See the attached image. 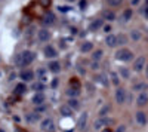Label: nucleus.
<instances>
[{
	"instance_id": "f257e3e1",
	"label": "nucleus",
	"mask_w": 148,
	"mask_h": 132,
	"mask_svg": "<svg viewBox=\"0 0 148 132\" xmlns=\"http://www.w3.org/2000/svg\"><path fill=\"white\" fill-rule=\"evenodd\" d=\"M34 59H36V54L33 51H24L19 55V58H18V64L21 67H27V65H30L34 61Z\"/></svg>"
},
{
	"instance_id": "f03ea898",
	"label": "nucleus",
	"mask_w": 148,
	"mask_h": 132,
	"mask_svg": "<svg viewBox=\"0 0 148 132\" xmlns=\"http://www.w3.org/2000/svg\"><path fill=\"white\" fill-rule=\"evenodd\" d=\"M116 58L119 59V61H130V59L133 58V54L129 49H120V51L116 52Z\"/></svg>"
},
{
	"instance_id": "7ed1b4c3",
	"label": "nucleus",
	"mask_w": 148,
	"mask_h": 132,
	"mask_svg": "<svg viewBox=\"0 0 148 132\" xmlns=\"http://www.w3.org/2000/svg\"><path fill=\"white\" fill-rule=\"evenodd\" d=\"M113 119H108V117H99L98 120L93 123V129L95 131H99V129H102L104 126H108V125H113Z\"/></svg>"
},
{
	"instance_id": "20e7f679",
	"label": "nucleus",
	"mask_w": 148,
	"mask_h": 132,
	"mask_svg": "<svg viewBox=\"0 0 148 132\" xmlns=\"http://www.w3.org/2000/svg\"><path fill=\"white\" fill-rule=\"evenodd\" d=\"M40 129L45 131V132L53 131V120H52V119H43L42 123H40Z\"/></svg>"
},
{
	"instance_id": "39448f33",
	"label": "nucleus",
	"mask_w": 148,
	"mask_h": 132,
	"mask_svg": "<svg viewBox=\"0 0 148 132\" xmlns=\"http://www.w3.org/2000/svg\"><path fill=\"white\" fill-rule=\"evenodd\" d=\"M144 67H145V58L144 56H138L136 59H135V63H133V70L136 71V73H139V71H142Z\"/></svg>"
},
{
	"instance_id": "423d86ee",
	"label": "nucleus",
	"mask_w": 148,
	"mask_h": 132,
	"mask_svg": "<svg viewBox=\"0 0 148 132\" xmlns=\"http://www.w3.org/2000/svg\"><path fill=\"white\" fill-rule=\"evenodd\" d=\"M116 101L119 104H125L126 102V91L123 88H117V91H116Z\"/></svg>"
},
{
	"instance_id": "0eeeda50",
	"label": "nucleus",
	"mask_w": 148,
	"mask_h": 132,
	"mask_svg": "<svg viewBox=\"0 0 148 132\" xmlns=\"http://www.w3.org/2000/svg\"><path fill=\"white\" fill-rule=\"evenodd\" d=\"M45 101H46V97L43 92H36L33 95V104L34 105H42V104H45Z\"/></svg>"
},
{
	"instance_id": "6e6552de",
	"label": "nucleus",
	"mask_w": 148,
	"mask_h": 132,
	"mask_svg": "<svg viewBox=\"0 0 148 132\" xmlns=\"http://www.w3.org/2000/svg\"><path fill=\"white\" fill-rule=\"evenodd\" d=\"M34 71H31V70H22L21 71V74H19V77L24 80V82H31L33 79H34Z\"/></svg>"
},
{
	"instance_id": "1a4fd4ad",
	"label": "nucleus",
	"mask_w": 148,
	"mask_h": 132,
	"mask_svg": "<svg viewBox=\"0 0 148 132\" xmlns=\"http://www.w3.org/2000/svg\"><path fill=\"white\" fill-rule=\"evenodd\" d=\"M37 39H39L40 42H47L49 39H51V33H49L46 28H42L37 31Z\"/></svg>"
},
{
	"instance_id": "9d476101",
	"label": "nucleus",
	"mask_w": 148,
	"mask_h": 132,
	"mask_svg": "<svg viewBox=\"0 0 148 132\" xmlns=\"http://www.w3.org/2000/svg\"><path fill=\"white\" fill-rule=\"evenodd\" d=\"M135 119H136L138 125H141V126H145V125H147V122H148L147 114H145L144 111H138L136 114H135Z\"/></svg>"
},
{
	"instance_id": "9b49d317",
	"label": "nucleus",
	"mask_w": 148,
	"mask_h": 132,
	"mask_svg": "<svg viewBox=\"0 0 148 132\" xmlns=\"http://www.w3.org/2000/svg\"><path fill=\"white\" fill-rule=\"evenodd\" d=\"M45 55H46V58H56L58 56V52H56V49H55L53 46L47 45L45 47Z\"/></svg>"
},
{
	"instance_id": "f8f14e48",
	"label": "nucleus",
	"mask_w": 148,
	"mask_h": 132,
	"mask_svg": "<svg viewBox=\"0 0 148 132\" xmlns=\"http://www.w3.org/2000/svg\"><path fill=\"white\" fill-rule=\"evenodd\" d=\"M59 114H62L64 117H71L73 116V109L67 104V105H61L59 107Z\"/></svg>"
},
{
	"instance_id": "ddd939ff",
	"label": "nucleus",
	"mask_w": 148,
	"mask_h": 132,
	"mask_svg": "<svg viewBox=\"0 0 148 132\" xmlns=\"http://www.w3.org/2000/svg\"><path fill=\"white\" fill-rule=\"evenodd\" d=\"M136 104H138L139 107H142V105H147V104H148V95H147L145 92H141V94L138 95V98H136Z\"/></svg>"
},
{
	"instance_id": "4468645a",
	"label": "nucleus",
	"mask_w": 148,
	"mask_h": 132,
	"mask_svg": "<svg viewBox=\"0 0 148 132\" xmlns=\"http://www.w3.org/2000/svg\"><path fill=\"white\" fill-rule=\"evenodd\" d=\"M105 43H107L110 47L117 46V36H114V34H108L107 37H105Z\"/></svg>"
},
{
	"instance_id": "2eb2a0df",
	"label": "nucleus",
	"mask_w": 148,
	"mask_h": 132,
	"mask_svg": "<svg viewBox=\"0 0 148 132\" xmlns=\"http://www.w3.org/2000/svg\"><path fill=\"white\" fill-rule=\"evenodd\" d=\"M36 76L40 79L42 83H45L46 79H47V70H45V68H39V70L36 71Z\"/></svg>"
},
{
	"instance_id": "dca6fc26",
	"label": "nucleus",
	"mask_w": 148,
	"mask_h": 132,
	"mask_svg": "<svg viewBox=\"0 0 148 132\" xmlns=\"http://www.w3.org/2000/svg\"><path fill=\"white\" fill-rule=\"evenodd\" d=\"M102 27V19H95L90 22V25H89V31H96V30H99Z\"/></svg>"
},
{
	"instance_id": "f3484780",
	"label": "nucleus",
	"mask_w": 148,
	"mask_h": 132,
	"mask_svg": "<svg viewBox=\"0 0 148 132\" xmlns=\"http://www.w3.org/2000/svg\"><path fill=\"white\" fill-rule=\"evenodd\" d=\"M93 49V43L92 42H84V43H82V46H80V51L83 52V54H88V52H90Z\"/></svg>"
},
{
	"instance_id": "a211bd4d",
	"label": "nucleus",
	"mask_w": 148,
	"mask_h": 132,
	"mask_svg": "<svg viewBox=\"0 0 148 132\" xmlns=\"http://www.w3.org/2000/svg\"><path fill=\"white\" fill-rule=\"evenodd\" d=\"M130 18H132V9H125L123 14H121V16H120L121 22H127Z\"/></svg>"
},
{
	"instance_id": "6ab92c4d",
	"label": "nucleus",
	"mask_w": 148,
	"mask_h": 132,
	"mask_svg": "<svg viewBox=\"0 0 148 132\" xmlns=\"http://www.w3.org/2000/svg\"><path fill=\"white\" fill-rule=\"evenodd\" d=\"M79 94H80V88H74V86H71V88H68V91H67V95L70 98H76V97H79Z\"/></svg>"
},
{
	"instance_id": "aec40b11",
	"label": "nucleus",
	"mask_w": 148,
	"mask_h": 132,
	"mask_svg": "<svg viewBox=\"0 0 148 132\" xmlns=\"http://www.w3.org/2000/svg\"><path fill=\"white\" fill-rule=\"evenodd\" d=\"M86 123H88V113H83L79 119V122H77V126L80 129H83V128H86Z\"/></svg>"
},
{
	"instance_id": "412c9836",
	"label": "nucleus",
	"mask_w": 148,
	"mask_h": 132,
	"mask_svg": "<svg viewBox=\"0 0 148 132\" xmlns=\"http://www.w3.org/2000/svg\"><path fill=\"white\" fill-rule=\"evenodd\" d=\"M39 113H28L27 116H25V119H27V122L28 123H36L37 120H39Z\"/></svg>"
},
{
	"instance_id": "4be33fe9",
	"label": "nucleus",
	"mask_w": 148,
	"mask_h": 132,
	"mask_svg": "<svg viewBox=\"0 0 148 132\" xmlns=\"http://www.w3.org/2000/svg\"><path fill=\"white\" fill-rule=\"evenodd\" d=\"M27 92V86L24 85V83H18V85L15 86V94L16 95H24Z\"/></svg>"
},
{
	"instance_id": "5701e85b",
	"label": "nucleus",
	"mask_w": 148,
	"mask_h": 132,
	"mask_svg": "<svg viewBox=\"0 0 148 132\" xmlns=\"http://www.w3.org/2000/svg\"><path fill=\"white\" fill-rule=\"evenodd\" d=\"M49 70L56 74V73H59V70H61V64L58 61H52L51 64H49Z\"/></svg>"
},
{
	"instance_id": "b1692460",
	"label": "nucleus",
	"mask_w": 148,
	"mask_h": 132,
	"mask_svg": "<svg viewBox=\"0 0 148 132\" xmlns=\"http://www.w3.org/2000/svg\"><path fill=\"white\" fill-rule=\"evenodd\" d=\"M68 105L71 107L73 110H79V109H80V102H79L77 98H70V100H68Z\"/></svg>"
},
{
	"instance_id": "393cba45",
	"label": "nucleus",
	"mask_w": 148,
	"mask_h": 132,
	"mask_svg": "<svg viewBox=\"0 0 148 132\" xmlns=\"http://www.w3.org/2000/svg\"><path fill=\"white\" fill-rule=\"evenodd\" d=\"M104 18L107 19V21H114L116 19V14H114V12L113 10H104Z\"/></svg>"
},
{
	"instance_id": "a878e982",
	"label": "nucleus",
	"mask_w": 148,
	"mask_h": 132,
	"mask_svg": "<svg viewBox=\"0 0 148 132\" xmlns=\"http://www.w3.org/2000/svg\"><path fill=\"white\" fill-rule=\"evenodd\" d=\"M132 89H133V91H136V92H142V91L147 89V85H145V83H142V82H139V83H135Z\"/></svg>"
},
{
	"instance_id": "bb28decb",
	"label": "nucleus",
	"mask_w": 148,
	"mask_h": 132,
	"mask_svg": "<svg viewBox=\"0 0 148 132\" xmlns=\"http://www.w3.org/2000/svg\"><path fill=\"white\" fill-rule=\"evenodd\" d=\"M95 82H98V83H101V85H108V80H107V77L104 76V74H98V76H95Z\"/></svg>"
},
{
	"instance_id": "cd10ccee",
	"label": "nucleus",
	"mask_w": 148,
	"mask_h": 132,
	"mask_svg": "<svg viewBox=\"0 0 148 132\" xmlns=\"http://www.w3.org/2000/svg\"><path fill=\"white\" fill-rule=\"evenodd\" d=\"M53 19H55V16L51 14V12H49V14H46V15H45L43 22H45V24H47V25H52V24H53Z\"/></svg>"
},
{
	"instance_id": "c85d7f7f",
	"label": "nucleus",
	"mask_w": 148,
	"mask_h": 132,
	"mask_svg": "<svg viewBox=\"0 0 148 132\" xmlns=\"http://www.w3.org/2000/svg\"><path fill=\"white\" fill-rule=\"evenodd\" d=\"M102 55H104V52H102L101 49H96V51L92 54V61H99V59L102 58Z\"/></svg>"
},
{
	"instance_id": "c756f323",
	"label": "nucleus",
	"mask_w": 148,
	"mask_h": 132,
	"mask_svg": "<svg viewBox=\"0 0 148 132\" xmlns=\"http://www.w3.org/2000/svg\"><path fill=\"white\" fill-rule=\"evenodd\" d=\"M119 73H120V76H121L123 79H129V76H130L129 70H127L126 67H120V68H119Z\"/></svg>"
},
{
	"instance_id": "7c9ffc66",
	"label": "nucleus",
	"mask_w": 148,
	"mask_h": 132,
	"mask_svg": "<svg viewBox=\"0 0 148 132\" xmlns=\"http://www.w3.org/2000/svg\"><path fill=\"white\" fill-rule=\"evenodd\" d=\"M33 89L37 92H42V91H45V85L42 82H36V83H33Z\"/></svg>"
},
{
	"instance_id": "2f4dec72",
	"label": "nucleus",
	"mask_w": 148,
	"mask_h": 132,
	"mask_svg": "<svg viewBox=\"0 0 148 132\" xmlns=\"http://www.w3.org/2000/svg\"><path fill=\"white\" fill-rule=\"evenodd\" d=\"M110 113V105H104L102 109L99 110V117H105Z\"/></svg>"
},
{
	"instance_id": "473e14b6",
	"label": "nucleus",
	"mask_w": 148,
	"mask_h": 132,
	"mask_svg": "<svg viewBox=\"0 0 148 132\" xmlns=\"http://www.w3.org/2000/svg\"><path fill=\"white\" fill-rule=\"evenodd\" d=\"M126 42H127V37L125 34H119L117 36V45H125Z\"/></svg>"
},
{
	"instance_id": "72a5a7b5",
	"label": "nucleus",
	"mask_w": 148,
	"mask_h": 132,
	"mask_svg": "<svg viewBox=\"0 0 148 132\" xmlns=\"http://www.w3.org/2000/svg\"><path fill=\"white\" fill-rule=\"evenodd\" d=\"M130 37H132L133 40H139V39H141V33H139L138 30H133V31L130 33Z\"/></svg>"
},
{
	"instance_id": "f704fd0d",
	"label": "nucleus",
	"mask_w": 148,
	"mask_h": 132,
	"mask_svg": "<svg viewBox=\"0 0 148 132\" xmlns=\"http://www.w3.org/2000/svg\"><path fill=\"white\" fill-rule=\"evenodd\" d=\"M121 2L123 0H107V3L110 6H119V5H121Z\"/></svg>"
},
{
	"instance_id": "c9c22d12",
	"label": "nucleus",
	"mask_w": 148,
	"mask_h": 132,
	"mask_svg": "<svg viewBox=\"0 0 148 132\" xmlns=\"http://www.w3.org/2000/svg\"><path fill=\"white\" fill-rule=\"evenodd\" d=\"M111 80H113V83L117 86V85H119V82H120V77H119L116 73H111Z\"/></svg>"
},
{
	"instance_id": "e433bc0d",
	"label": "nucleus",
	"mask_w": 148,
	"mask_h": 132,
	"mask_svg": "<svg viewBox=\"0 0 148 132\" xmlns=\"http://www.w3.org/2000/svg\"><path fill=\"white\" fill-rule=\"evenodd\" d=\"M36 107H37V111H36V113H42V111L46 110V105H43V104H42V105H36Z\"/></svg>"
},
{
	"instance_id": "4c0bfd02",
	"label": "nucleus",
	"mask_w": 148,
	"mask_h": 132,
	"mask_svg": "<svg viewBox=\"0 0 148 132\" xmlns=\"http://www.w3.org/2000/svg\"><path fill=\"white\" fill-rule=\"evenodd\" d=\"M90 68H92V70H98V68H99V64H98V61H92Z\"/></svg>"
},
{
	"instance_id": "58836bf2",
	"label": "nucleus",
	"mask_w": 148,
	"mask_h": 132,
	"mask_svg": "<svg viewBox=\"0 0 148 132\" xmlns=\"http://www.w3.org/2000/svg\"><path fill=\"white\" fill-rule=\"evenodd\" d=\"M79 6H80V9H86V6H88V2H86V0H80Z\"/></svg>"
},
{
	"instance_id": "ea45409f",
	"label": "nucleus",
	"mask_w": 148,
	"mask_h": 132,
	"mask_svg": "<svg viewBox=\"0 0 148 132\" xmlns=\"http://www.w3.org/2000/svg\"><path fill=\"white\" fill-rule=\"evenodd\" d=\"M51 86H52L53 89H56V88H58V79H53V80H52V83H51Z\"/></svg>"
},
{
	"instance_id": "a19ab883",
	"label": "nucleus",
	"mask_w": 148,
	"mask_h": 132,
	"mask_svg": "<svg viewBox=\"0 0 148 132\" xmlns=\"http://www.w3.org/2000/svg\"><path fill=\"white\" fill-rule=\"evenodd\" d=\"M125 129H126V126H125V125H120V126L116 129V132H125Z\"/></svg>"
},
{
	"instance_id": "79ce46f5",
	"label": "nucleus",
	"mask_w": 148,
	"mask_h": 132,
	"mask_svg": "<svg viewBox=\"0 0 148 132\" xmlns=\"http://www.w3.org/2000/svg\"><path fill=\"white\" fill-rule=\"evenodd\" d=\"M68 9H70V8H67V6H61V8H59V10H62V12H67Z\"/></svg>"
},
{
	"instance_id": "37998d69",
	"label": "nucleus",
	"mask_w": 148,
	"mask_h": 132,
	"mask_svg": "<svg viewBox=\"0 0 148 132\" xmlns=\"http://www.w3.org/2000/svg\"><path fill=\"white\" fill-rule=\"evenodd\" d=\"M110 30H111V27H110V25H104V31H105V33H107V31H110Z\"/></svg>"
},
{
	"instance_id": "c03bdc74",
	"label": "nucleus",
	"mask_w": 148,
	"mask_h": 132,
	"mask_svg": "<svg viewBox=\"0 0 148 132\" xmlns=\"http://www.w3.org/2000/svg\"><path fill=\"white\" fill-rule=\"evenodd\" d=\"M144 15H145V16H147V18H148V6H147V8H145V9H144Z\"/></svg>"
},
{
	"instance_id": "a18cd8bd",
	"label": "nucleus",
	"mask_w": 148,
	"mask_h": 132,
	"mask_svg": "<svg viewBox=\"0 0 148 132\" xmlns=\"http://www.w3.org/2000/svg\"><path fill=\"white\" fill-rule=\"evenodd\" d=\"M138 3H139V0H132V5H133V6H136Z\"/></svg>"
},
{
	"instance_id": "49530a36",
	"label": "nucleus",
	"mask_w": 148,
	"mask_h": 132,
	"mask_svg": "<svg viewBox=\"0 0 148 132\" xmlns=\"http://www.w3.org/2000/svg\"><path fill=\"white\" fill-rule=\"evenodd\" d=\"M145 68H147V77H148V64H147V67H145Z\"/></svg>"
},
{
	"instance_id": "de8ad7c7",
	"label": "nucleus",
	"mask_w": 148,
	"mask_h": 132,
	"mask_svg": "<svg viewBox=\"0 0 148 132\" xmlns=\"http://www.w3.org/2000/svg\"><path fill=\"white\" fill-rule=\"evenodd\" d=\"M104 132H111V131L110 129H104Z\"/></svg>"
},
{
	"instance_id": "09e8293b",
	"label": "nucleus",
	"mask_w": 148,
	"mask_h": 132,
	"mask_svg": "<svg viewBox=\"0 0 148 132\" xmlns=\"http://www.w3.org/2000/svg\"><path fill=\"white\" fill-rule=\"evenodd\" d=\"M147 6H148V0H147Z\"/></svg>"
},
{
	"instance_id": "8fccbe9b",
	"label": "nucleus",
	"mask_w": 148,
	"mask_h": 132,
	"mask_svg": "<svg viewBox=\"0 0 148 132\" xmlns=\"http://www.w3.org/2000/svg\"><path fill=\"white\" fill-rule=\"evenodd\" d=\"M70 2H74V0H70Z\"/></svg>"
}]
</instances>
